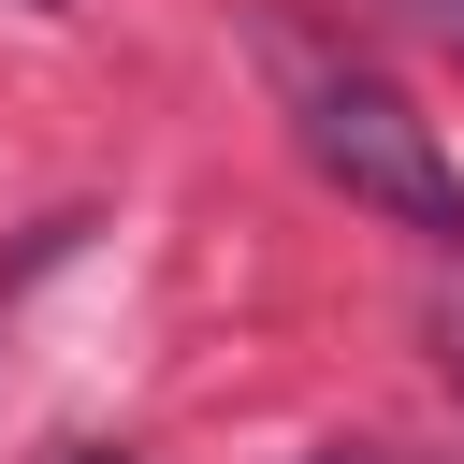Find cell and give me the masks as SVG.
<instances>
[{"instance_id": "cell-4", "label": "cell", "mask_w": 464, "mask_h": 464, "mask_svg": "<svg viewBox=\"0 0 464 464\" xmlns=\"http://www.w3.org/2000/svg\"><path fill=\"white\" fill-rule=\"evenodd\" d=\"M58 464H130V450H58Z\"/></svg>"}, {"instance_id": "cell-1", "label": "cell", "mask_w": 464, "mask_h": 464, "mask_svg": "<svg viewBox=\"0 0 464 464\" xmlns=\"http://www.w3.org/2000/svg\"><path fill=\"white\" fill-rule=\"evenodd\" d=\"M290 145L392 232H420L435 261H464V160L435 145V116L392 87V72H348V58H304L290 72Z\"/></svg>"}, {"instance_id": "cell-2", "label": "cell", "mask_w": 464, "mask_h": 464, "mask_svg": "<svg viewBox=\"0 0 464 464\" xmlns=\"http://www.w3.org/2000/svg\"><path fill=\"white\" fill-rule=\"evenodd\" d=\"M304 464H392V450H304Z\"/></svg>"}, {"instance_id": "cell-3", "label": "cell", "mask_w": 464, "mask_h": 464, "mask_svg": "<svg viewBox=\"0 0 464 464\" xmlns=\"http://www.w3.org/2000/svg\"><path fill=\"white\" fill-rule=\"evenodd\" d=\"M420 14H435V29H450V44H464V0H420Z\"/></svg>"}]
</instances>
